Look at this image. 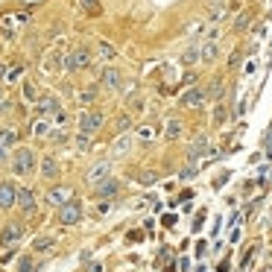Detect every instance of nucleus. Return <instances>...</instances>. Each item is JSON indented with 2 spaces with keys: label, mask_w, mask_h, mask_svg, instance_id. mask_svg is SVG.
Masks as SVG:
<instances>
[{
  "label": "nucleus",
  "mask_w": 272,
  "mask_h": 272,
  "mask_svg": "<svg viewBox=\"0 0 272 272\" xmlns=\"http://www.w3.org/2000/svg\"><path fill=\"white\" fill-rule=\"evenodd\" d=\"M35 167V155L33 150H27V147H18L15 153H12V170L18 176H27V173Z\"/></svg>",
  "instance_id": "1"
},
{
  "label": "nucleus",
  "mask_w": 272,
  "mask_h": 272,
  "mask_svg": "<svg viewBox=\"0 0 272 272\" xmlns=\"http://www.w3.org/2000/svg\"><path fill=\"white\" fill-rule=\"evenodd\" d=\"M202 102H205V91H202V88H190L185 97H182V105H185V108H196V105H202Z\"/></svg>",
  "instance_id": "12"
},
{
  "label": "nucleus",
  "mask_w": 272,
  "mask_h": 272,
  "mask_svg": "<svg viewBox=\"0 0 272 272\" xmlns=\"http://www.w3.org/2000/svg\"><path fill=\"white\" fill-rule=\"evenodd\" d=\"M208 94H211V97H222V82H214V85H211V91H208Z\"/></svg>",
  "instance_id": "27"
},
{
  "label": "nucleus",
  "mask_w": 272,
  "mask_h": 272,
  "mask_svg": "<svg viewBox=\"0 0 272 272\" xmlns=\"http://www.w3.org/2000/svg\"><path fill=\"white\" fill-rule=\"evenodd\" d=\"M153 182H155L153 173H144V176H141V185H153Z\"/></svg>",
  "instance_id": "29"
},
{
  "label": "nucleus",
  "mask_w": 272,
  "mask_h": 272,
  "mask_svg": "<svg viewBox=\"0 0 272 272\" xmlns=\"http://www.w3.org/2000/svg\"><path fill=\"white\" fill-rule=\"evenodd\" d=\"M70 196H73V193H70V187H62V185H59V187H53L50 193H47V202L62 208L65 202H70Z\"/></svg>",
  "instance_id": "10"
},
{
  "label": "nucleus",
  "mask_w": 272,
  "mask_h": 272,
  "mask_svg": "<svg viewBox=\"0 0 272 272\" xmlns=\"http://www.w3.org/2000/svg\"><path fill=\"white\" fill-rule=\"evenodd\" d=\"M21 237H24V225L12 222L0 231V246H15V243H21Z\"/></svg>",
  "instance_id": "5"
},
{
  "label": "nucleus",
  "mask_w": 272,
  "mask_h": 272,
  "mask_svg": "<svg viewBox=\"0 0 272 272\" xmlns=\"http://www.w3.org/2000/svg\"><path fill=\"white\" fill-rule=\"evenodd\" d=\"M182 129H185V126H182V120H167V126H164V135L170 138V141H176V138L182 135Z\"/></svg>",
  "instance_id": "17"
},
{
  "label": "nucleus",
  "mask_w": 272,
  "mask_h": 272,
  "mask_svg": "<svg viewBox=\"0 0 272 272\" xmlns=\"http://www.w3.org/2000/svg\"><path fill=\"white\" fill-rule=\"evenodd\" d=\"M234 27H237V30H246V27H249V15H240L237 21H234Z\"/></svg>",
  "instance_id": "26"
},
{
  "label": "nucleus",
  "mask_w": 272,
  "mask_h": 272,
  "mask_svg": "<svg viewBox=\"0 0 272 272\" xmlns=\"http://www.w3.org/2000/svg\"><path fill=\"white\" fill-rule=\"evenodd\" d=\"M132 150V135H120L114 144H111V158H120Z\"/></svg>",
  "instance_id": "13"
},
{
  "label": "nucleus",
  "mask_w": 272,
  "mask_h": 272,
  "mask_svg": "<svg viewBox=\"0 0 272 272\" xmlns=\"http://www.w3.org/2000/svg\"><path fill=\"white\" fill-rule=\"evenodd\" d=\"M18 196V187L12 182H0V208H12Z\"/></svg>",
  "instance_id": "8"
},
{
  "label": "nucleus",
  "mask_w": 272,
  "mask_h": 272,
  "mask_svg": "<svg viewBox=\"0 0 272 272\" xmlns=\"http://www.w3.org/2000/svg\"><path fill=\"white\" fill-rule=\"evenodd\" d=\"M12 144H15V132H12V129H3V132H0V150H9Z\"/></svg>",
  "instance_id": "20"
},
{
  "label": "nucleus",
  "mask_w": 272,
  "mask_h": 272,
  "mask_svg": "<svg viewBox=\"0 0 272 272\" xmlns=\"http://www.w3.org/2000/svg\"><path fill=\"white\" fill-rule=\"evenodd\" d=\"M88 65H91V50H85V47H76V50H70L65 56V68L68 70H82Z\"/></svg>",
  "instance_id": "3"
},
{
  "label": "nucleus",
  "mask_w": 272,
  "mask_h": 272,
  "mask_svg": "<svg viewBox=\"0 0 272 272\" xmlns=\"http://www.w3.org/2000/svg\"><path fill=\"white\" fill-rule=\"evenodd\" d=\"M120 82H123V76H120L117 68H105V70H102V88H108V91H117Z\"/></svg>",
  "instance_id": "9"
},
{
  "label": "nucleus",
  "mask_w": 272,
  "mask_h": 272,
  "mask_svg": "<svg viewBox=\"0 0 272 272\" xmlns=\"http://www.w3.org/2000/svg\"><path fill=\"white\" fill-rule=\"evenodd\" d=\"M0 161H6V150H0Z\"/></svg>",
  "instance_id": "33"
},
{
  "label": "nucleus",
  "mask_w": 272,
  "mask_h": 272,
  "mask_svg": "<svg viewBox=\"0 0 272 272\" xmlns=\"http://www.w3.org/2000/svg\"><path fill=\"white\" fill-rule=\"evenodd\" d=\"M33 135L35 138H47V135H53V126L47 123V120H35V123H33Z\"/></svg>",
  "instance_id": "18"
},
{
  "label": "nucleus",
  "mask_w": 272,
  "mask_h": 272,
  "mask_svg": "<svg viewBox=\"0 0 272 272\" xmlns=\"http://www.w3.org/2000/svg\"><path fill=\"white\" fill-rule=\"evenodd\" d=\"M138 135H141V141H153V129H150V126H144V129H141V132H138Z\"/></svg>",
  "instance_id": "25"
},
{
  "label": "nucleus",
  "mask_w": 272,
  "mask_h": 272,
  "mask_svg": "<svg viewBox=\"0 0 272 272\" xmlns=\"http://www.w3.org/2000/svg\"><path fill=\"white\" fill-rule=\"evenodd\" d=\"M102 123H105L102 111H97V108H88V111H82V114H79V132H82V135H94Z\"/></svg>",
  "instance_id": "2"
},
{
  "label": "nucleus",
  "mask_w": 272,
  "mask_h": 272,
  "mask_svg": "<svg viewBox=\"0 0 272 272\" xmlns=\"http://www.w3.org/2000/svg\"><path fill=\"white\" fill-rule=\"evenodd\" d=\"M222 12H225V0H208V15H211V21H220Z\"/></svg>",
  "instance_id": "16"
},
{
  "label": "nucleus",
  "mask_w": 272,
  "mask_h": 272,
  "mask_svg": "<svg viewBox=\"0 0 272 272\" xmlns=\"http://www.w3.org/2000/svg\"><path fill=\"white\" fill-rule=\"evenodd\" d=\"M18 272H35L33 257H30V255H24V257H21V260H18Z\"/></svg>",
  "instance_id": "21"
},
{
  "label": "nucleus",
  "mask_w": 272,
  "mask_h": 272,
  "mask_svg": "<svg viewBox=\"0 0 272 272\" xmlns=\"http://www.w3.org/2000/svg\"><path fill=\"white\" fill-rule=\"evenodd\" d=\"M126 126H129V117H120V120H117V129H120V132H123Z\"/></svg>",
  "instance_id": "32"
},
{
  "label": "nucleus",
  "mask_w": 272,
  "mask_h": 272,
  "mask_svg": "<svg viewBox=\"0 0 272 272\" xmlns=\"http://www.w3.org/2000/svg\"><path fill=\"white\" fill-rule=\"evenodd\" d=\"M79 220H82V208H79V202H65L62 208H59V222H62V225H76Z\"/></svg>",
  "instance_id": "4"
},
{
  "label": "nucleus",
  "mask_w": 272,
  "mask_h": 272,
  "mask_svg": "<svg viewBox=\"0 0 272 272\" xmlns=\"http://www.w3.org/2000/svg\"><path fill=\"white\" fill-rule=\"evenodd\" d=\"M27 97H30V100H35V97H38V91H35V85H27Z\"/></svg>",
  "instance_id": "31"
},
{
  "label": "nucleus",
  "mask_w": 272,
  "mask_h": 272,
  "mask_svg": "<svg viewBox=\"0 0 272 272\" xmlns=\"http://www.w3.org/2000/svg\"><path fill=\"white\" fill-rule=\"evenodd\" d=\"M38 111H41V114H56V111H62V102L56 100L53 94H47V97H38Z\"/></svg>",
  "instance_id": "11"
},
{
  "label": "nucleus",
  "mask_w": 272,
  "mask_h": 272,
  "mask_svg": "<svg viewBox=\"0 0 272 272\" xmlns=\"http://www.w3.org/2000/svg\"><path fill=\"white\" fill-rule=\"evenodd\" d=\"M15 205L24 211V214H33L35 211V196H33V190H27V187H21L18 190V196H15Z\"/></svg>",
  "instance_id": "7"
},
{
  "label": "nucleus",
  "mask_w": 272,
  "mask_h": 272,
  "mask_svg": "<svg viewBox=\"0 0 272 272\" xmlns=\"http://www.w3.org/2000/svg\"><path fill=\"white\" fill-rule=\"evenodd\" d=\"M196 59H199V53H196V47H190V50H187L185 56H182V62H185V65H193Z\"/></svg>",
  "instance_id": "22"
},
{
  "label": "nucleus",
  "mask_w": 272,
  "mask_h": 272,
  "mask_svg": "<svg viewBox=\"0 0 272 272\" xmlns=\"http://www.w3.org/2000/svg\"><path fill=\"white\" fill-rule=\"evenodd\" d=\"M41 176H44V179H56V176H59V164H56V158H50V155L41 158Z\"/></svg>",
  "instance_id": "14"
},
{
  "label": "nucleus",
  "mask_w": 272,
  "mask_h": 272,
  "mask_svg": "<svg viewBox=\"0 0 272 272\" xmlns=\"http://www.w3.org/2000/svg\"><path fill=\"white\" fill-rule=\"evenodd\" d=\"M82 6H85L91 15H100V3H97V0H82Z\"/></svg>",
  "instance_id": "23"
},
{
  "label": "nucleus",
  "mask_w": 272,
  "mask_h": 272,
  "mask_svg": "<svg viewBox=\"0 0 272 272\" xmlns=\"http://www.w3.org/2000/svg\"><path fill=\"white\" fill-rule=\"evenodd\" d=\"M76 144H79V150H88V135H82V132H79V138H76Z\"/></svg>",
  "instance_id": "28"
},
{
  "label": "nucleus",
  "mask_w": 272,
  "mask_h": 272,
  "mask_svg": "<svg viewBox=\"0 0 272 272\" xmlns=\"http://www.w3.org/2000/svg\"><path fill=\"white\" fill-rule=\"evenodd\" d=\"M97 97V88H91V91H82V100H94Z\"/></svg>",
  "instance_id": "30"
},
{
  "label": "nucleus",
  "mask_w": 272,
  "mask_h": 272,
  "mask_svg": "<svg viewBox=\"0 0 272 272\" xmlns=\"http://www.w3.org/2000/svg\"><path fill=\"white\" fill-rule=\"evenodd\" d=\"M50 246H53L50 237H38V240H35V252H41V249H50Z\"/></svg>",
  "instance_id": "24"
},
{
  "label": "nucleus",
  "mask_w": 272,
  "mask_h": 272,
  "mask_svg": "<svg viewBox=\"0 0 272 272\" xmlns=\"http://www.w3.org/2000/svg\"><path fill=\"white\" fill-rule=\"evenodd\" d=\"M94 190H97V196H114V193L120 190V185L114 182V179H105V182H100Z\"/></svg>",
  "instance_id": "15"
},
{
  "label": "nucleus",
  "mask_w": 272,
  "mask_h": 272,
  "mask_svg": "<svg viewBox=\"0 0 272 272\" xmlns=\"http://www.w3.org/2000/svg\"><path fill=\"white\" fill-rule=\"evenodd\" d=\"M108 170H111V161H100V164H94L91 170H88V185H100V182H105L108 179Z\"/></svg>",
  "instance_id": "6"
},
{
  "label": "nucleus",
  "mask_w": 272,
  "mask_h": 272,
  "mask_svg": "<svg viewBox=\"0 0 272 272\" xmlns=\"http://www.w3.org/2000/svg\"><path fill=\"white\" fill-rule=\"evenodd\" d=\"M214 56H217V44H214V38H208L202 47V62H211Z\"/></svg>",
  "instance_id": "19"
}]
</instances>
